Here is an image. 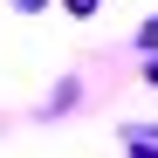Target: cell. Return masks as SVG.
I'll return each instance as SVG.
<instances>
[{
	"mask_svg": "<svg viewBox=\"0 0 158 158\" xmlns=\"http://www.w3.org/2000/svg\"><path fill=\"white\" fill-rule=\"evenodd\" d=\"M14 7H21V14H41V7H48V0H14Z\"/></svg>",
	"mask_w": 158,
	"mask_h": 158,
	"instance_id": "7a4b0ae2",
	"label": "cell"
},
{
	"mask_svg": "<svg viewBox=\"0 0 158 158\" xmlns=\"http://www.w3.org/2000/svg\"><path fill=\"white\" fill-rule=\"evenodd\" d=\"M62 7H69V14H96V0H62Z\"/></svg>",
	"mask_w": 158,
	"mask_h": 158,
	"instance_id": "6da1fadb",
	"label": "cell"
}]
</instances>
